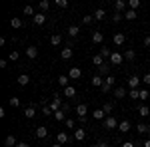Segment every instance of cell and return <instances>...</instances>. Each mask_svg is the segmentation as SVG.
I'll return each instance as SVG.
<instances>
[{
  "instance_id": "83f0119b",
  "label": "cell",
  "mask_w": 150,
  "mask_h": 147,
  "mask_svg": "<svg viewBox=\"0 0 150 147\" xmlns=\"http://www.w3.org/2000/svg\"><path fill=\"white\" fill-rule=\"evenodd\" d=\"M92 64L96 66V68H100V66L104 64V58L100 56V54H96V56H92Z\"/></svg>"
},
{
  "instance_id": "7a4b0ae2",
  "label": "cell",
  "mask_w": 150,
  "mask_h": 147,
  "mask_svg": "<svg viewBox=\"0 0 150 147\" xmlns=\"http://www.w3.org/2000/svg\"><path fill=\"white\" fill-rule=\"evenodd\" d=\"M104 129H114V127H118V121H116L112 115H108L106 119H104V123H102Z\"/></svg>"
},
{
  "instance_id": "52a82bcc",
  "label": "cell",
  "mask_w": 150,
  "mask_h": 147,
  "mask_svg": "<svg viewBox=\"0 0 150 147\" xmlns=\"http://www.w3.org/2000/svg\"><path fill=\"white\" fill-rule=\"evenodd\" d=\"M84 139H86V129H82V127L74 129V141H84Z\"/></svg>"
},
{
  "instance_id": "e0dca14e",
  "label": "cell",
  "mask_w": 150,
  "mask_h": 147,
  "mask_svg": "<svg viewBox=\"0 0 150 147\" xmlns=\"http://www.w3.org/2000/svg\"><path fill=\"white\" fill-rule=\"evenodd\" d=\"M92 16H94V20H104V18H106V10H104V8H96Z\"/></svg>"
},
{
  "instance_id": "e575fe53",
  "label": "cell",
  "mask_w": 150,
  "mask_h": 147,
  "mask_svg": "<svg viewBox=\"0 0 150 147\" xmlns=\"http://www.w3.org/2000/svg\"><path fill=\"white\" fill-rule=\"evenodd\" d=\"M38 8L42 12H46L48 8H50V2H48V0H40V2H38Z\"/></svg>"
},
{
  "instance_id": "db71d44e",
  "label": "cell",
  "mask_w": 150,
  "mask_h": 147,
  "mask_svg": "<svg viewBox=\"0 0 150 147\" xmlns=\"http://www.w3.org/2000/svg\"><path fill=\"white\" fill-rule=\"evenodd\" d=\"M142 82H144V84H146V86H150V74H146V76H144V78H142Z\"/></svg>"
},
{
  "instance_id": "7402d4cb",
  "label": "cell",
  "mask_w": 150,
  "mask_h": 147,
  "mask_svg": "<svg viewBox=\"0 0 150 147\" xmlns=\"http://www.w3.org/2000/svg\"><path fill=\"white\" fill-rule=\"evenodd\" d=\"M130 127H132V125H130V121H126V119L118 123V129H120L122 133H128V131H130Z\"/></svg>"
},
{
  "instance_id": "6da1fadb",
  "label": "cell",
  "mask_w": 150,
  "mask_h": 147,
  "mask_svg": "<svg viewBox=\"0 0 150 147\" xmlns=\"http://www.w3.org/2000/svg\"><path fill=\"white\" fill-rule=\"evenodd\" d=\"M48 107L52 109V113H56L58 109H62V102H60V93H54V98H52V102L48 103Z\"/></svg>"
},
{
  "instance_id": "7bdbcfd3",
  "label": "cell",
  "mask_w": 150,
  "mask_h": 147,
  "mask_svg": "<svg viewBox=\"0 0 150 147\" xmlns=\"http://www.w3.org/2000/svg\"><path fill=\"white\" fill-rule=\"evenodd\" d=\"M122 18H124V14H122V12H114V14H112V22H120Z\"/></svg>"
},
{
  "instance_id": "ab89813d",
  "label": "cell",
  "mask_w": 150,
  "mask_h": 147,
  "mask_svg": "<svg viewBox=\"0 0 150 147\" xmlns=\"http://www.w3.org/2000/svg\"><path fill=\"white\" fill-rule=\"evenodd\" d=\"M136 131H138L140 135H142V133H146V131H148V125H144V123H138V125H136Z\"/></svg>"
},
{
  "instance_id": "680465c9",
  "label": "cell",
  "mask_w": 150,
  "mask_h": 147,
  "mask_svg": "<svg viewBox=\"0 0 150 147\" xmlns=\"http://www.w3.org/2000/svg\"><path fill=\"white\" fill-rule=\"evenodd\" d=\"M144 147H150V139H146V141H144Z\"/></svg>"
},
{
  "instance_id": "ee69618b",
  "label": "cell",
  "mask_w": 150,
  "mask_h": 147,
  "mask_svg": "<svg viewBox=\"0 0 150 147\" xmlns=\"http://www.w3.org/2000/svg\"><path fill=\"white\" fill-rule=\"evenodd\" d=\"M54 4H56L58 8H66L68 6V0H54Z\"/></svg>"
},
{
  "instance_id": "cb8c5ba5",
  "label": "cell",
  "mask_w": 150,
  "mask_h": 147,
  "mask_svg": "<svg viewBox=\"0 0 150 147\" xmlns=\"http://www.w3.org/2000/svg\"><path fill=\"white\" fill-rule=\"evenodd\" d=\"M4 145H6V147H16V145H18V141H16V137H14V135H8L6 139H4Z\"/></svg>"
},
{
  "instance_id": "7dc6e473",
  "label": "cell",
  "mask_w": 150,
  "mask_h": 147,
  "mask_svg": "<svg viewBox=\"0 0 150 147\" xmlns=\"http://www.w3.org/2000/svg\"><path fill=\"white\" fill-rule=\"evenodd\" d=\"M42 113H44V115H54V113H52V109H50V107H48L46 103H44V105H42Z\"/></svg>"
},
{
  "instance_id": "4fadbf2b",
  "label": "cell",
  "mask_w": 150,
  "mask_h": 147,
  "mask_svg": "<svg viewBox=\"0 0 150 147\" xmlns=\"http://www.w3.org/2000/svg\"><path fill=\"white\" fill-rule=\"evenodd\" d=\"M126 6H128V2H124V0H116L114 2V10L116 12H126Z\"/></svg>"
},
{
  "instance_id": "30bf717a",
  "label": "cell",
  "mask_w": 150,
  "mask_h": 147,
  "mask_svg": "<svg viewBox=\"0 0 150 147\" xmlns=\"http://www.w3.org/2000/svg\"><path fill=\"white\" fill-rule=\"evenodd\" d=\"M68 133L66 131H58V135H56V143H60V145H64V143H68Z\"/></svg>"
},
{
  "instance_id": "603a6c76",
  "label": "cell",
  "mask_w": 150,
  "mask_h": 147,
  "mask_svg": "<svg viewBox=\"0 0 150 147\" xmlns=\"http://www.w3.org/2000/svg\"><path fill=\"white\" fill-rule=\"evenodd\" d=\"M92 117H94V119H106L108 115H106V113H104V109L100 107V109H94V111H92Z\"/></svg>"
},
{
  "instance_id": "d590c367",
  "label": "cell",
  "mask_w": 150,
  "mask_h": 147,
  "mask_svg": "<svg viewBox=\"0 0 150 147\" xmlns=\"http://www.w3.org/2000/svg\"><path fill=\"white\" fill-rule=\"evenodd\" d=\"M24 14H26V16H32V18H34L36 16V12H34V8H32V6H30V4H28V6H24Z\"/></svg>"
},
{
  "instance_id": "11a10c76",
  "label": "cell",
  "mask_w": 150,
  "mask_h": 147,
  "mask_svg": "<svg viewBox=\"0 0 150 147\" xmlns=\"http://www.w3.org/2000/svg\"><path fill=\"white\" fill-rule=\"evenodd\" d=\"M16 147H30V143H26V141H18V145Z\"/></svg>"
},
{
  "instance_id": "9c48e42d",
  "label": "cell",
  "mask_w": 150,
  "mask_h": 147,
  "mask_svg": "<svg viewBox=\"0 0 150 147\" xmlns=\"http://www.w3.org/2000/svg\"><path fill=\"white\" fill-rule=\"evenodd\" d=\"M80 76H82V70L80 68H70L68 70V78L70 79H80Z\"/></svg>"
},
{
  "instance_id": "b9f144b4",
  "label": "cell",
  "mask_w": 150,
  "mask_h": 147,
  "mask_svg": "<svg viewBox=\"0 0 150 147\" xmlns=\"http://www.w3.org/2000/svg\"><path fill=\"white\" fill-rule=\"evenodd\" d=\"M18 58H20V54H18V52H16V50H12L10 54H8V60H10V62H16V60H18Z\"/></svg>"
},
{
  "instance_id": "4dcf8cb0",
  "label": "cell",
  "mask_w": 150,
  "mask_h": 147,
  "mask_svg": "<svg viewBox=\"0 0 150 147\" xmlns=\"http://www.w3.org/2000/svg\"><path fill=\"white\" fill-rule=\"evenodd\" d=\"M78 32H80V28H78V26H70V28H68V36H70V38H76Z\"/></svg>"
},
{
  "instance_id": "d6986e66",
  "label": "cell",
  "mask_w": 150,
  "mask_h": 147,
  "mask_svg": "<svg viewBox=\"0 0 150 147\" xmlns=\"http://www.w3.org/2000/svg\"><path fill=\"white\" fill-rule=\"evenodd\" d=\"M124 95H128V91H126V88H114V98H118V100H122Z\"/></svg>"
},
{
  "instance_id": "d6a6232c",
  "label": "cell",
  "mask_w": 150,
  "mask_h": 147,
  "mask_svg": "<svg viewBox=\"0 0 150 147\" xmlns=\"http://www.w3.org/2000/svg\"><path fill=\"white\" fill-rule=\"evenodd\" d=\"M128 8H130V10H138L140 8V0H128Z\"/></svg>"
},
{
  "instance_id": "4316f807",
  "label": "cell",
  "mask_w": 150,
  "mask_h": 147,
  "mask_svg": "<svg viewBox=\"0 0 150 147\" xmlns=\"http://www.w3.org/2000/svg\"><path fill=\"white\" fill-rule=\"evenodd\" d=\"M34 115H36V109H34V107H32V105L24 109V117H26V119H32Z\"/></svg>"
},
{
  "instance_id": "74e56055",
  "label": "cell",
  "mask_w": 150,
  "mask_h": 147,
  "mask_svg": "<svg viewBox=\"0 0 150 147\" xmlns=\"http://www.w3.org/2000/svg\"><path fill=\"white\" fill-rule=\"evenodd\" d=\"M128 98H132V100H140V90H130V91H128Z\"/></svg>"
},
{
  "instance_id": "681fc988",
  "label": "cell",
  "mask_w": 150,
  "mask_h": 147,
  "mask_svg": "<svg viewBox=\"0 0 150 147\" xmlns=\"http://www.w3.org/2000/svg\"><path fill=\"white\" fill-rule=\"evenodd\" d=\"M92 20H94V16H84V18H82L84 24H92Z\"/></svg>"
},
{
  "instance_id": "bcb514c9",
  "label": "cell",
  "mask_w": 150,
  "mask_h": 147,
  "mask_svg": "<svg viewBox=\"0 0 150 147\" xmlns=\"http://www.w3.org/2000/svg\"><path fill=\"white\" fill-rule=\"evenodd\" d=\"M12 105V107H18V105H20V100H18V98H10V102H8Z\"/></svg>"
},
{
  "instance_id": "60d3db41",
  "label": "cell",
  "mask_w": 150,
  "mask_h": 147,
  "mask_svg": "<svg viewBox=\"0 0 150 147\" xmlns=\"http://www.w3.org/2000/svg\"><path fill=\"white\" fill-rule=\"evenodd\" d=\"M138 113H140V115H142V117H146V115H148V113H150V109H148V107H146V105H140V107H138Z\"/></svg>"
},
{
  "instance_id": "c3c4849f",
  "label": "cell",
  "mask_w": 150,
  "mask_h": 147,
  "mask_svg": "<svg viewBox=\"0 0 150 147\" xmlns=\"http://www.w3.org/2000/svg\"><path fill=\"white\" fill-rule=\"evenodd\" d=\"M100 90H102V93H108V91L112 90V88H110V86H108V84L104 82V84H102V88H100Z\"/></svg>"
},
{
  "instance_id": "94428289",
  "label": "cell",
  "mask_w": 150,
  "mask_h": 147,
  "mask_svg": "<svg viewBox=\"0 0 150 147\" xmlns=\"http://www.w3.org/2000/svg\"><path fill=\"white\" fill-rule=\"evenodd\" d=\"M148 131H150V125H148Z\"/></svg>"
},
{
  "instance_id": "f907efd6",
  "label": "cell",
  "mask_w": 150,
  "mask_h": 147,
  "mask_svg": "<svg viewBox=\"0 0 150 147\" xmlns=\"http://www.w3.org/2000/svg\"><path fill=\"white\" fill-rule=\"evenodd\" d=\"M148 98V90H140V100H146Z\"/></svg>"
},
{
  "instance_id": "f6af8a7d",
  "label": "cell",
  "mask_w": 150,
  "mask_h": 147,
  "mask_svg": "<svg viewBox=\"0 0 150 147\" xmlns=\"http://www.w3.org/2000/svg\"><path fill=\"white\" fill-rule=\"evenodd\" d=\"M104 82H106V84H108V86L112 88V86H114V82H116V78H114V76H112V74H110L108 78H104Z\"/></svg>"
},
{
  "instance_id": "5b68a950",
  "label": "cell",
  "mask_w": 150,
  "mask_h": 147,
  "mask_svg": "<svg viewBox=\"0 0 150 147\" xmlns=\"http://www.w3.org/2000/svg\"><path fill=\"white\" fill-rule=\"evenodd\" d=\"M122 60H124V56H122V54L112 52V56H110V60H108V62H110L112 66H118V64H122Z\"/></svg>"
},
{
  "instance_id": "f546056e",
  "label": "cell",
  "mask_w": 150,
  "mask_h": 147,
  "mask_svg": "<svg viewBox=\"0 0 150 147\" xmlns=\"http://www.w3.org/2000/svg\"><path fill=\"white\" fill-rule=\"evenodd\" d=\"M124 60H128V62H134V60H136V52H134V50H126Z\"/></svg>"
},
{
  "instance_id": "f5cc1de1",
  "label": "cell",
  "mask_w": 150,
  "mask_h": 147,
  "mask_svg": "<svg viewBox=\"0 0 150 147\" xmlns=\"http://www.w3.org/2000/svg\"><path fill=\"white\" fill-rule=\"evenodd\" d=\"M64 123H66V127H74V119H66ZM74 129H76V127H74Z\"/></svg>"
},
{
  "instance_id": "5bb4252c",
  "label": "cell",
  "mask_w": 150,
  "mask_h": 147,
  "mask_svg": "<svg viewBox=\"0 0 150 147\" xmlns=\"http://www.w3.org/2000/svg\"><path fill=\"white\" fill-rule=\"evenodd\" d=\"M108 72H110V64H108V62H104L102 66L98 68V76H106V78H108V76H110Z\"/></svg>"
},
{
  "instance_id": "ac0fdd59",
  "label": "cell",
  "mask_w": 150,
  "mask_h": 147,
  "mask_svg": "<svg viewBox=\"0 0 150 147\" xmlns=\"http://www.w3.org/2000/svg\"><path fill=\"white\" fill-rule=\"evenodd\" d=\"M28 84H30V76H28V74H20V76H18V86H28Z\"/></svg>"
},
{
  "instance_id": "f35d334b",
  "label": "cell",
  "mask_w": 150,
  "mask_h": 147,
  "mask_svg": "<svg viewBox=\"0 0 150 147\" xmlns=\"http://www.w3.org/2000/svg\"><path fill=\"white\" fill-rule=\"evenodd\" d=\"M102 109H104V113L108 115V113H110V111H112V109H114V105H112V103H110V102H106V103H104V105H102Z\"/></svg>"
},
{
  "instance_id": "8fae6325",
  "label": "cell",
  "mask_w": 150,
  "mask_h": 147,
  "mask_svg": "<svg viewBox=\"0 0 150 147\" xmlns=\"http://www.w3.org/2000/svg\"><path fill=\"white\" fill-rule=\"evenodd\" d=\"M86 113H88L86 103H78V105H76V115H78V117H86Z\"/></svg>"
},
{
  "instance_id": "44dd1931",
  "label": "cell",
  "mask_w": 150,
  "mask_h": 147,
  "mask_svg": "<svg viewBox=\"0 0 150 147\" xmlns=\"http://www.w3.org/2000/svg\"><path fill=\"white\" fill-rule=\"evenodd\" d=\"M102 42H104L102 32H92V44H102Z\"/></svg>"
},
{
  "instance_id": "f1b7e54d",
  "label": "cell",
  "mask_w": 150,
  "mask_h": 147,
  "mask_svg": "<svg viewBox=\"0 0 150 147\" xmlns=\"http://www.w3.org/2000/svg\"><path fill=\"white\" fill-rule=\"evenodd\" d=\"M64 95H66V98H74V95H76V88H74V86L64 88Z\"/></svg>"
},
{
  "instance_id": "8992f818",
  "label": "cell",
  "mask_w": 150,
  "mask_h": 147,
  "mask_svg": "<svg viewBox=\"0 0 150 147\" xmlns=\"http://www.w3.org/2000/svg\"><path fill=\"white\" fill-rule=\"evenodd\" d=\"M138 86H140L138 76H130V78H128V88H130V90H138Z\"/></svg>"
},
{
  "instance_id": "836d02e7",
  "label": "cell",
  "mask_w": 150,
  "mask_h": 147,
  "mask_svg": "<svg viewBox=\"0 0 150 147\" xmlns=\"http://www.w3.org/2000/svg\"><path fill=\"white\" fill-rule=\"evenodd\" d=\"M68 76H60L58 78V84H60V88H68Z\"/></svg>"
},
{
  "instance_id": "816d5d0a",
  "label": "cell",
  "mask_w": 150,
  "mask_h": 147,
  "mask_svg": "<svg viewBox=\"0 0 150 147\" xmlns=\"http://www.w3.org/2000/svg\"><path fill=\"white\" fill-rule=\"evenodd\" d=\"M94 147H110V145H108V141H98Z\"/></svg>"
},
{
  "instance_id": "ba28073f",
  "label": "cell",
  "mask_w": 150,
  "mask_h": 147,
  "mask_svg": "<svg viewBox=\"0 0 150 147\" xmlns=\"http://www.w3.org/2000/svg\"><path fill=\"white\" fill-rule=\"evenodd\" d=\"M32 20H34L36 26H42V24L46 22V14H44V12H36V16L32 18Z\"/></svg>"
},
{
  "instance_id": "7c38bea8",
  "label": "cell",
  "mask_w": 150,
  "mask_h": 147,
  "mask_svg": "<svg viewBox=\"0 0 150 147\" xmlns=\"http://www.w3.org/2000/svg\"><path fill=\"white\" fill-rule=\"evenodd\" d=\"M26 56L30 58V60L38 58V48H36V46H28V48H26Z\"/></svg>"
},
{
  "instance_id": "3957f363",
  "label": "cell",
  "mask_w": 150,
  "mask_h": 147,
  "mask_svg": "<svg viewBox=\"0 0 150 147\" xmlns=\"http://www.w3.org/2000/svg\"><path fill=\"white\" fill-rule=\"evenodd\" d=\"M66 111H68V105H62V109H58L54 113V119L56 121H66Z\"/></svg>"
},
{
  "instance_id": "484cf974",
  "label": "cell",
  "mask_w": 150,
  "mask_h": 147,
  "mask_svg": "<svg viewBox=\"0 0 150 147\" xmlns=\"http://www.w3.org/2000/svg\"><path fill=\"white\" fill-rule=\"evenodd\" d=\"M102 84H104V78L102 76H92V86H96V88H102Z\"/></svg>"
},
{
  "instance_id": "2e32d148",
  "label": "cell",
  "mask_w": 150,
  "mask_h": 147,
  "mask_svg": "<svg viewBox=\"0 0 150 147\" xmlns=\"http://www.w3.org/2000/svg\"><path fill=\"white\" fill-rule=\"evenodd\" d=\"M60 58H62V60H70V58H72V48H68V46L62 48V50H60Z\"/></svg>"
},
{
  "instance_id": "9a60e30c",
  "label": "cell",
  "mask_w": 150,
  "mask_h": 147,
  "mask_svg": "<svg viewBox=\"0 0 150 147\" xmlns=\"http://www.w3.org/2000/svg\"><path fill=\"white\" fill-rule=\"evenodd\" d=\"M10 26L14 28V30H18V28H22L24 26V22L18 18V16H12V20H10Z\"/></svg>"
},
{
  "instance_id": "91938a15",
  "label": "cell",
  "mask_w": 150,
  "mask_h": 147,
  "mask_svg": "<svg viewBox=\"0 0 150 147\" xmlns=\"http://www.w3.org/2000/svg\"><path fill=\"white\" fill-rule=\"evenodd\" d=\"M52 147H62V145H60V143H54V145H52Z\"/></svg>"
},
{
  "instance_id": "6f0895ef",
  "label": "cell",
  "mask_w": 150,
  "mask_h": 147,
  "mask_svg": "<svg viewBox=\"0 0 150 147\" xmlns=\"http://www.w3.org/2000/svg\"><path fill=\"white\" fill-rule=\"evenodd\" d=\"M144 46H150V36H146V38H144Z\"/></svg>"
},
{
  "instance_id": "8d00e7d4",
  "label": "cell",
  "mask_w": 150,
  "mask_h": 147,
  "mask_svg": "<svg viewBox=\"0 0 150 147\" xmlns=\"http://www.w3.org/2000/svg\"><path fill=\"white\" fill-rule=\"evenodd\" d=\"M100 56H102L104 60H106V58H108V60H110V56H112V52H110V50H108V48H100Z\"/></svg>"
},
{
  "instance_id": "ffe728a7",
  "label": "cell",
  "mask_w": 150,
  "mask_h": 147,
  "mask_svg": "<svg viewBox=\"0 0 150 147\" xmlns=\"http://www.w3.org/2000/svg\"><path fill=\"white\" fill-rule=\"evenodd\" d=\"M124 42H126V34H122V32L114 34V44H116V46H122Z\"/></svg>"
},
{
  "instance_id": "277c9868",
  "label": "cell",
  "mask_w": 150,
  "mask_h": 147,
  "mask_svg": "<svg viewBox=\"0 0 150 147\" xmlns=\"http://www.w3.org/2000/svg\"><path fill=\"white\" fill-rule=\"evenodd\" d=\"M36 137H38V139H46L48 137V127L46 125H38V127H36Z\"/></svg>"
},
{
  "instance_id": "d4e9b609",
  "label": "cell",
  "mask_w": 150,
  "mask_h": 147,
  "mask_svg": "<svg viewBox=\"0 0 150 147\" xmlns=\"http://www.w3.org/2000/svg\"><path fill=\"white\" fill-rule=\"evenodd\" d=\"M50 44H52V46H60V44H62V36H60V34H52V36H50Z\"/></svg>"
},
{
  "instance_id": "1f68e13d",
  "label": "cell",
  "mask_w": 150,
  "mask_h": 147,
  "mask_svg": "<svg viewBox=\"0 0 150 147\" xmlns=\"http://www.w3.org/2000/svg\"><path fill=\"white\" fill-rule=\"evenodd\" d=\"M136 16H138V14H136V10H130V8H128V10L124 12V18H126V20H134Z\"/></svg>"
},
{
  "instance_id": "9f6ffc18",
  "label": "cell",
  "mask_w": 150,
  "mask_h": 147,
  "mask_svg": "<svg viewBox=\"0 0 150 147\" xmlns=\"http://www.w3.org/2000/svg\"><path fill=\"white\" fill-rule=\"evenodd\" d=\"M120 147H134V143H132V141H124Z\"/></svg>"
}]
</instances>
